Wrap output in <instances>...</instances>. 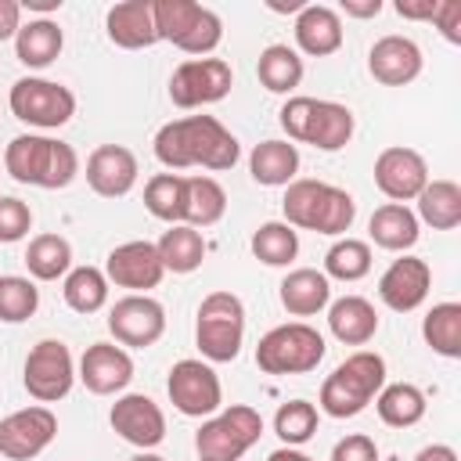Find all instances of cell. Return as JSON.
Masks as SVG:
<instances>
[{"label": "cell", "instance_id": "obj_1", "mask_svg": "<svg viewBox=\"0 0 461 461\" xmlns=\"http://www.w3.org/2000/svg\"><path fill=\"white\" fill-rule=\"evenodd\" d=\"M238 155H241L238 137L212 115H184L155 133V158L169 169H187V166L230 169Z\"/></svg>", "mask_w": 461, "mask_h": 461}, {"label": "cell", "instance_id": "obj_6", "mask_svg": "<svg viewBox=\"0 0 461 461\" xmlns=\"http://www.w3.org/2000/svg\"><path fill=\"white\" fill-rule=\"evenodd\" d=\"M151 18H155L158 40L180 47L184 54L205 58L223 40L220 14L194 4V0H151Z\"/></svg>", "mask_w": 461, "mask_h": 461}, {"label": "cell", "instance_id": "obj_7", "mask_svg": "<svg viewBox=\"0 0 461 461\" xmlns=\"http://www.w3.org/2000/svg\"><path fill=\"white\" fill-rule=\"evenodd\" d=\"M241 339H245V306L234 292H209L198 306V321H194V342L202 349L205 360L212 364H227L241 353Z\"/></svg>", "mask_w": 461, "mask_h": 461}, {"label": "cell", "instance_id": "obj_32", "mask_svg": "<svg viewBox=\"0 0 461 461\" xmlns=\"http://www.w3.org/2000/svg\"><path fill=\"white\" fill-rule=\"evenodd\" d=\"M256 76L270 94H292L303 83V58L288 43H270L259 50Z\"/></svg>", "mask_w": 461, "mask_h": 461}, {"label": "cell", "instance_id": "obj_2", "mask_svg": "<svg viewBox=\"0 0 461 461\" xmlns=\"http://www.w3.org/2000/svg\"><path fill=\"white\" fill-rule=\"evenodd\" d=\"M281 212L288 227L317 230V234H346L357 216V202L349 191L324 180H292L281 198Z\"/></svg>", "mask_w": 461, "mask_h": 461}, {"label": "cell", "instance_id": "obj_12", "mask_svg": "<svg viewBox=\"0 0 461 461\" xmlns=\"http://www.w3.org/2000/svg\"><path fill=\"white\" fill-rule=\"evenodd\" d=\"M22 382H25L29 396L40 403H58L61 396H68V389L76 382V364H72L68 346L61 339H40L25 357Z\"/></svg>", "mask_w": 461, "mask_h": 461}, {"label": "cell", "instance_id": "obj_30", "mask_svg": "<svg viewBox=\"0 0 461 461\" xmlns=\"http://www.w3.org/2000/svg\"><path fill=\"white\" fill-rule=\"evenodd\" d=\"M155 249H158L162 267L173 274H191L205 259V238H202V230H194L187 223H169V230L155 241Z\"/></svg>", "mask_w": 461, "mask_h": 461}, {"label": "cell", "instance_id": "obj_43", "mask_svg": "<svg viewBox=\"0 0 461 461\" xmlns=\"http://www.w3.org/2000/svg\"><path fill=\"white\" fill-rule=\"evenodd\" d=\"M32 227V209L29 202L22 198H11V194H0V241L11 245V241H22Z\"/></svg>", "mask_w": 461, "mask_h": 461}, {"label": "cell", "instance_id": "obj_39", "mask_svg": "<svg viewBox=\"0 0 461 461\" xmlns=\"http://www.w3.org/2000/svg\"><path fill=\"white\" fill-rule=\"evenodd\" d=\"M61 295L76 313H97L108 303V277L97 267H76L65 274Z\"/></svg>", "mask_w": 461, "mask_h": 461}, {"label": "cell", "instance_id": "obj_31", "mask_svg": "<svg viewBox=\"0 0 461 461\" xmlns=\"http://www.w3.org/2000/svg\"><path fill=\"white\" fill-rule=\"evenodd\" d=\"M227 212V191L212 180V176H187L184 187V223L187 227H212L220 223Z\"/></svg>", "mask_w": 461, "mask_h": 461}, {"label": "cell", "instance_id": "obj_10", "mask_svg": "<svg viewBox=\"0 0 461 461\" xmlns=\"http://www.w3.org/2000/svg\"><path fill=\"white\" fill-rule=\"evenodd\" d=\"M7 104L14 112V119L36 126V130H58L76 115V94L54 79H40V76H25L11 86Z\"/></svg>", "mask_w": 461, "mask_h": 461}, {"label": "cell", "instance_id": "obj_18", "mask_svg": "<svg viewBox=\"0 0 461 461\" xmlns=\"http://www.w3.org/2000/svg\"><path fill=\"white\" fill-rule=\"evenodd\" d=\"M375 184L389 202H411L429 184V166L414 148H385L375 158Z\"/></svg>", "mask_w": 461, "mask_h": 461}, {"label": "cell", "instance_id": "obj_27", "mask_svg": "<svg viewBox=\"0 0 461 461\" xmlns=\"http://www.w3.org/2000/svg\"><path fill=\"white\" fill-rule=\"evenodd\" d=\"M367 234L378 249H389V252H407L414 241H418V216L400 205V202H385L371 212L367 220Z\"/></svg>", "mask_w": 461, "mask_h": 461}, {"label": "cell", "instance_id": "obj_19", "mask_svg": "<svg viewBox=\"0 0 461 461\" xmlns=\"http://www.w3.org/2000/svg\"><path fill=\"white\" fill-rule=\"evenodd\" d=\"M429 285H432V270L425 259L418 256H400L389 263V270L378 277V299L396 310V313H411L425 303L429 295Z\"/></svg>", "mask_w": 461, "mask_h": 461}, {"label": "cell", "instance_id": "obj_45", "mask_svg": "<svg viewBox=\"0 0 461 461\" xmlns=\"http://www.w3.org/2000/svg\"><path fill=\"white\" fill-rule=\"evenodd\" d=\"M432 22L450 43H461V0H439V11Z\"/></svg>", "mask_w": 461, "mask_h": 461}, {"label": "cell", "instance_id": "obj_42", "mask_svg": "<svg viewBox=\"0 0 461 461\" xmlns=\"http://www.w3.org/2000/svg\"><path fill=\"white\" fill-rule=\"evenodd\" d=\"M274 432L285 447H299L317 432V407L310 400H288L274 414Z\"/></svg>", "mask_w": 461, "mask_h": 461}, {"label": "cell", "instance_id": "obj_21", "mask_svg": "<svg viewBox=\"0 0 461 461\" xmlns=\"http://www.w3.org/2000/svg\"><path fill=\"white\" fill-rule=\"evenodd\" d=\"M367 72L385 86H407L421 76V47L411 36H382L367 50Z\"/></svg>", "mask_w": 461, "mask_h": 461}, {"label": "cell", "instance_id": "obj_5", "mask_svg": "<svg viewBox=\"0 0 461 461\" xmlns=\"http://www.w3.org/2000/svg\"><path fill=\"white\" fill-rule=\"evenodd\" d=\"M277 115H281V130L292 140L313 144L317 151H339L353 137V112L339 101L288 97Z\"/></svg>", "mask_w": 461, "mask_h": 461}, {"label": "cell", "instance_id": "obj_24", "mask_svg": "<svg viewBox=\"0 0 461 461\" xmlns=\"http://www.w3.org/2000/svg\"><path fill=\"white\" fill-rule=\"evenodd\" d=\"M295 43L310 58H328L342 47V18L328 4H306L295 14Z\"/></svg>", "mask_w": 461, "mask_h": 461}, {"label": "cell", "instance_id": "obj_22", "mask_svg": "<svg viewBox=\"0 0 461 461\" xmlns=\"http://www.w3.org/2000/svg\"><path fill=\"white\" fill-rule=\"evenodd\" d=\"M137 155L122 144H101L86 158V184L101 198H122L137 184Z\"/></svg>", "mask_w": 461, "mask_h": 461}, {"label": "cell", "instance_id": "obj_49", "mask_svg": "<svg viewBox=\"0 0 461 461\" xmlns=\"http://www.w3.org/2000/svg\"><path fill=\"white\" fill-rule=\"evenodd\" d=\"M414 461H457V450L447 443H432V447H421L414 454Z\"/></svg>", "mask_w": 461, "mask_h": 461}, {"label": "cell", "instance_id": "obj_35", "mask_svg": "<svg viewBox=\"0 0 461 461\" xmlns=\"http://www.w3.org/2000/svg\"><path fill=\"white\" fill-rule=\"evenodd\" d=\"M421 335L432 346V353L457 360L461 357V303H436L421 321Z\"/></svg>", "mask_w": 461, "mask_h": 461}, {"label": "cell", "instance_id": "obj_8", "mask_svg": "<svg viewBox=\"0 0 461 461\" xmlns=\"http://www.w3.org/2000/svg\"><path fill=\"white\" fill-rule=\"evenodd\" d=\"M324 335L303 321L270 328L256 346V364L267 375H306L324 360Z\"/></svg>", "mask_w": 461, "mask_h": 461}, {"label": "cell", "instance_id": "obj_15", "mask_svg": "<svg viewBox=\"0 0 461 461\" xmlns=\"http://www.w3.org/2000/svg\"><path fill=\"white\" fill-rule=\"evenodd\" d=\"M58 436V418L50 407H22L0 421V454L7 461H32Z\"/></svg>", "mask_w": 461, "mask_h": 461}, {"label": "cell", "instance_id": "obj_52", "mask_svg": "<svg viewBox=\"0 0 461 461\" xmlns=\"http://www.w3.org/2000/svg\"><path fill=\"white\" fill-rule=\"evenodd\" d=\"M22 7H29V11H40V14H47V11H58V7H61V0H25Z\"/></svg>", "mask_w": 461, "mask_h": 461}, {"label": "cell", "instance_id": "obj_38", "mask_svg": "<svg viewBox=\"0 0 461 461\" xmlns=\"http://www.w3.org/2000/svg\"><path fill=\"white\" fill-rule=\"evenodd\" d=\"M184 187H187V176H180V173H155L144 184L148 212L155 220H166V223H184Z\"/></svg>", "mask_w": 461, "mask_h": 461}, {"label": "cell", "instance_id": "obj_41", "mask_svg": "<svg viewBox=\"0 0 461 461\" xmlns=\"http://www.w3.org/2000/svg\"><path fill=\"white\" fill-rule=\"evenodd\" d=\"M40 306V288L29 277L4 274L0 277V321L4 324H22L36 313Z\"/></svg>", "mask_w": 461, "mask_h": 461}, {"label": "cell", "instance_id": "obj_23", "mask_svg": "<svg viewBox=\"0 0 461 461\" xmlns=\"http://www.w3.org/2000/svg\"><path fill=\"white\" fill-rule=\"evenodd\" d=\"M104 29H108V40L122 50H140V47L158 43L155 18H151V0H122V4L108 7Z\"/></svg>", "mask_w": 461, "mask_h": 461}, {"label": "cell", "instance_id": "obj_51", "mask_svg": "<svg viewBox=\"0 0 461 461\" xmlns=\"http://www.w3.org/2000/svg\"><path fill=\"white\" fill-rule=\"evenodd\" d=\"M267 7L270 11H281V14H299L306 7V0H288V4L285 0H267Z\"/></svg>", "mask_w": 461, "mask_h": 461}, {"label": "cell", "instance_id": "obj_3", "mask_svg": "<svg viewBox=\"0 0 461 461\" xmlns=\"http://www.w3.org/2000/svg\"><path fill=\"white\" fill-rule=\"evenodd\" d=\"M4 169L18 180V184H32V187H68L79 173V155L72 144L54 140V137H40V133H22L7 144L4 151Z\"/></svg>", "mask_w": 461, "mask_h": 461}, {"label": "cell", "instance_id": "obj_34", "mask_svg": "<svg viewBox=\"0 0 461 461\" xmlns=\"http://www.w3.org/2000/svg\"><path fill=\"white\" fill-rule=\"evenodd\" d=\"M375 407H378V418L393 429H411L425 418V393L411 382H393V385H382L378 396H375Z\"/></svg>", "mask_w": 461, "mask_h": 461}, {"label": "cell", "instance_id": "obj_36", "mask_svg": "<svg viewBox=\"0 0 461 461\" xmlns=\"http://www.w3.org/2000/svg\"><path fill=\"white\" fill-rule=\"evenodd\" d=\"M25 267L36 281H58L72 267V245L61 234H36L25 249Z\"/></svg>", "mask_w": 461, "mask_h": 461}, {"label": "cell", "instance_id": "obj_47", "mask_svg": "<svg viewBox=\"0 0 461 461\" xmlns=\"http://www.w3.org/2000/svg\"><path fill=\"white\" fill-rule=\"evenodd\" d=\"M18 29H22V4L0 0V40H14Z\"/></svg>", "mask_w": 461, "mask_h": 461}, {"label": "cell", "instance_id": "obj_28", "mask_svg": "<svg viewBox=\"0 0 461 461\" xmlns=\"http://www.w3.org/2000/svg\"><path fill=\"white\" fill-rule=\"evenodd\" d=\"M249 173L263 187H288L299 173V151L288 140H263L249 155Z\"/></svg>", "mask_w": 461, "mask_h": 461}, {"label": "cell", "instance_id": "obj_48", "mask_svg": "<svg viewBox=\"0 0 461 461\" xmlns=\"http://www.w3.org/2000/svg\"><path fill=\"white\" fill-rule=\"evenodd\" d=\"M342 11L353 18H375L382 11V0H342Z\"/></svg>", "mask_w": 461, "mask_h": 461}, {"label": "cell", "instance_id": "obj_40", "mask_svg": "<svg viewBox=\"0 0 461 461\" xmlns=\"http://www.w3.org/2000/svg\"><path fill=\"white\" fill-rule=\"evenodd\" d=\"M371 274V245L360 238H339L324 252V277L339 281H360Z\"/></svg>", "mask_w": 461, "mask_h": 461}, {"label": "cell", "instance_id": "obj_13", "mask_svg": "<svg viewBox=\"0 0 461 461\" xmlns=\"http://www.w3.org/2000/svg\"><path fill=\"white\" fill-rule=\"evenodd\" d=\"M166 393L173 400V407L187 418H205V414H216L220 403H223V389H220V378L209 364L202 360H176L169 367V378H166Z\"/></svg>", "mask_w": 461, "mask_h": 461}, {"label": "cell", "instance_id": "obj_53", "mask_svg": "<svg viewBox=\"0 0 461 461\" xmlns=\"http://www.w3.org/2000/svg\"><path fill=\"white\" fill-rule=\"evenodd\" d=\"M133 461H166V457H158V454H151V450H140Z\"/></svg>", "mask_w": 461, "mask_h": 461}, {"label": "cell", "instance_id": "obj_29", "mask_svg": "<svg viewBox=\"0 0 461 461\" xmlns=\"http://www.w3.org/2000/svg\"><path fill=\"white\" fill-rule=\"evenodd\" d=\"M61 47H65V32L50 18H32L14 36V54L25 68H47L61 54Z\"/></svg>", "mask_w": 461, "mask_h": 461}, {"label": "cell", "instance_id": "obj_4", "mask_svg": "<svg viewBox=\"0 0 461 461\" xmlns=\"http://www.w3.org/2000/svg\"><path fill=\"white\" fill-rule=\"evenodd\" d=\"M385 385V360L371 349L346 357L324 382H321V411L328 418H357Z\"/></svg>", "mask_w": 461, "mask_h": 461}, {"label": "cell", "instance_id": "obj_33", "mask_svg": "<svg viewBox=\"0 0 461 461\" xmlns=\"http://www.w3.org/2000/svg\"><path fill=\"white\" fill-rule=\"evenodd\" d=\"M418 220L432 230H454L461 223V187L454 180H429L418 194Z\"/></svg>", "mask_w": 461, "mask_h": 461}, {"label": "cell", "instance_id": "obj_11", "mask_svg": "<svg viewBox=\"0 0 461 461\" xmlns=\"http://www.w3.org/2000/svg\"><path fill=\"white\" fill-rule=\"evenodd\" d=\"M230 86H234V72L223 58H187L169 76V101L176 108H202L223 101Z\"/></svg>", "mask_w": 461, "mask_h": 461}, {"label": "cell", "instance_id": "obj_26", "mask_svg": "<svg viewBox=\"0 0 461 461\" xmlns=\"http://www.w3.org/2000/svg\"><path fill=\"white\" fill-rule=\"evenodd\" d=\"M328 328L342 346H364L378 331V313L364 295H342L328 306Z\"/></svg>", "mask_w": 461, "mask_h": 461}, {"label": "cell", "instance_id": "obj_25", "mask_svg": "<svg viewBox=\"0 0 461 461\" xmlns=\"http://www.w3.org/2000/svg\"><path fill=\"white\" fill-rule=\"evenodd\" d=\"M277 295H281V306L292 317H313L331 303V281L324 277V270L299 267L281 281Z\"/></svg>", "mask_w": 461, "mask_h": 461}, {"label": "cell", "instance_id": "obj_37", "mask_svg": "<svg viewBox=\"0 0 461 461\" xmlns=\"http://www.w3.org/2000/svg\"><path fill=\"white\" fill-rule=\"evenodd\" d=\"M252 256L267 267H288L299 256V234L295 227H288L285 220H267L256 227L252 234Z\"/></svg>", "mask_w": 461, "mask_h": 461}, {"label": "cell", "instance_id": "obj_44", "mask_svg": "<svg viewBox=\"0 0 461 461\" xmlns=\"http://www.w3.org/2000/svg\"><path fill=\"white\" fill-rule=\"evenodd\" d=\"M331 461H378V447H375L371 436L353 432V436H342L331 447Z\"/></svg>", "mask_w": 461, "mask_h": 461}, {"label": "cell", "instance_id": "obj_16", "mask_svg": "<svg viewBox=\"0 0 461 461\" xmlns=\"http://www.w3.org/2000/svg\"><path fill=\"white\" fill-rule=\"evenodd\" d=\"M162 274L166 267L155 241H122L104 259V277L119 288H130V295H148V288H155Z\"/></svg>", "mask_w": 461, "mask_h": 461}, {"label": "cell", "instance_id": "obj_14", "mask_svg": "<svg viewBox=\"0 0 461 461\" xmlns=\"http://www.w3.org/2000/svg\"><path fill=\"white\" fill-rule=\"evenodd\" d=\"M108 331L115 335L119 346H133V349H148L162 339L166 331V310L158 299L151 295H122L112 310H108Z\"/></svg>", "mask_w": 461, "mask_h": 461}, {"label": "cell", "instance_id": "obj_46", "mask_svg": "<svg viewBox=\"0 0 461 461\" xmlns=\"http://www.w3.org/2000/svg\"><path fill=\"white\" fill-rule=\"evenodd\" d=\"M439 11V0H396V14L411 22H432Z\"/></svg>", "mask_w": 461, "mask_h": 461}, {"label": "cell", "instance_id": "obj_50", "mask_svg": "<svg viewBox=\"0 0 461 461\" xmlns=\"http://www.w3.org/2000/svg\"><path fill=\"white\" fill-rule=\"evenodd\" d=\"M267 461H313V457H306L303 450H295V447H277Z\"/></svg>", "mask_w": 461, "mask_h": 461}, {"label": "cell", "instance_id": "obj_20", "mask_svg": "<svg viewBox=\"0 0 461 461\" xmlns=\"http://www.w3.org/2000/svg\"><path fill=\"white\" fill-rule=\"evenodd\" d=\"M133 378V360L122 346L115 342H94L86 346V353L79 357V382L94 393V396H112L122 393Z\"/></svg>", "mask_w": 461, "mask_h": 461}, {"label": "cell", "instance_id": "obj_9", "mask_svg": "<svg viewBox=\"0 0 461 461\" xmlns=\"http://www.w3.org/2000/svg\"><path fill=\"white\" fill-rule=\"evenodd\" d=\"M263 436V414L249 403H230L194 432L198 461H238Z\"/></svg>", "mask_w": 461, "mask_h": 461}, {"label": "cell", "instance_id": "obj_17", "mask_svg": "<svg viewBox=\"0 0 461 461\" xmlns=\"http://www.w3.org/2000/svg\"><path fill=\"white\" fill-rule=\"evenodd\" d=\"M108 421H112V429H115L126 443H133V447H140V450H151V447H158V443L166 439V414H162V407H158L151 396H144V393H126V396H119V400L112 403V411H108Z\"/></svg>", "mask_w": 461, "mask_h": 461}]
</instances>
